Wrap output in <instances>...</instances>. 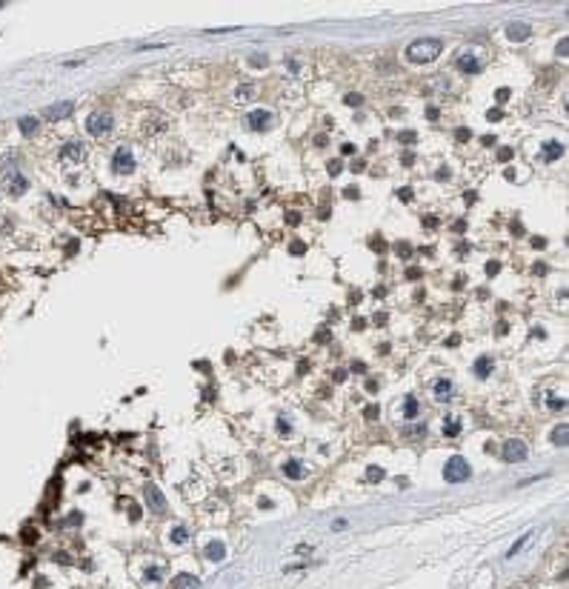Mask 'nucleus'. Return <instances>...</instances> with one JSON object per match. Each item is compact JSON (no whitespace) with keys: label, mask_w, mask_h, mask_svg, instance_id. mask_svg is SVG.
<instances>
[{"label":"nucleus","mask_w":569,"mask_h":589,"mask_svg":"<svg viewBox=\"0 0 569 589\" xmlns=\"http://www.w3.org/2000/svg\"><path fill=\"white\" fill-rule=\"evenodd\" d=\"M332 529H335V532L346 529V521H343V518H338V521H335V524H332Z\"/></svg>","instance_id":"nucleus-32"},{"label":"nucleus","mask_w":569,"mask_h":589,"mask_svg":"<svg viewBox=\"0 0 569 589\" xmlns=\"http://www.w3.org/2000/svg\"><path fill=\"white\" fill-rule=\"evenodd\" d=\"M529 538H532V532H529V535H524V538H518V544H515V546L509 549V552H506V558H515V555H518L521 549H524V546L529 544Z\"/></svg>","instance_id":"nucleus-25"},{"label":"nucleus","mask_w":569,"mask_h":589,"mask_svg":"<svg viewBox=\"0 0 569 589\" xmlns=\"http://www.w3.org/2000/svg\"><path fill=\"white\" fill-rule=\"evenodd\" d=\"M303 472H306V469H303V464H301V460H295V458L283 464V475H286L289 480H301Z\"/></svg>","instance_id":"nucleus-16"},{"label":"nucleus","mask_w":569,"mask_h":589,"mask_svg":"<svg viewBox=\"0 0 569 589\" xmlns=\"http://www.w3.org/2000/svg\"><path fill=\"white\" fill-rule=\"evenodd\" d=\"M83 155H86V146L80 143V140H69V143L60 149V158H63V160H72V163L83 160Z\"/></svg>","instance_id":"nucleus-11"},{"label":"nucleus","mask_w":569,"mask_h":589,"mask_svg":"<svg viewBox=\"0 0 569 589\" xmlns=\"http://www.w3.org/2000/svg\"><path fill=\"white\" fill-rule=\"evenodd\" d=\"M506 40H515V43H521V40H526V37H529V26H526V23H518V20H515V23H506Z\"/></svg>","instance_id":"nucleus-12"},{"label":"nucleus","mask_w":569,"mask_h":589,"mask_svg":"<svg viewBox=\"0 0 569 589\" xmlns=\"http://www.w3.org/2000/svg\"><path fill=\"white\" fill-rule=\"evenodd\" d=\"M469 475H472V469H469V464L461 455H452L443 464V480L447 483H463V480H469Z\"/></svg>","instance_id":"nucleus-3"},{"label":"nucleus","mask_w":569,"mask_h":589,"mask_svg":"<svg viewBox=\"0 0 569 589\" xmlns=\"http://www.w3.org/2000/svg\"><path fill=\"white\" fill-rule=\"evenodd\" d=\"M286 220H289V223H292V226H295V223H298V220H301V218H298V212H289V215H286Z\"/></svg>","instance_id":"nucleus-36"},{"label":"nucleus","mask_w":569,"mask_h":589,"mask_svg":"<svg viewBox=\"0 0 569 589\" xmlns=\"http://www.w3.org/2000/svg\"><path fill=\"white\" fill-rule=\"evenodd\" d=\"M346 103H352V106H358V103H360V95H349V97H346Z\"/></svg>","instance_id":"nucleus-39"},{"label":"nucleus","mask_w":569,"mask_h":589,"mask_svg":"<svg viewBox=\"0 0 569 589\" xmlns=\"http://www.w3.org/2000/svg\"><path fill=\"white\" fill-rule=\"evenodd\" d=\"M492 366H495V364H492V357H478V361H475V369H472V372H475V378H489V375H492Z\"/></svg>","instance_id":"nucleus-18"},{"label":"nucleus","mask_w":569,"mask_h":589,"mask_svg":"<svg viewBox=\"0 0 569 589\" xmlns=\"http://www.w3.org/2000/svg\"><path fill=\"white\" fill-rule=\"evenodd\" d=\"M315 341H317V343H320V341H329V332H326V329H324V332H317Z\"/></svg>","instance_id":"nucleus-40"},{"label":"nucleus","mask_w":569,"mask_h":589,"mask_svg":"<svg viewBox=\"0 0 569 589\" xmlns=\"http://www.w3.org/2000/svg\"><path fill=\"white\" fill-rule=\"evenodd\" d=\"M203 555L217 564V560H224V558H226V544H224V541H212V544H206Z\"/></svg>","instance_id":"nucleus-13"},{"label":"nucleus","mask_w":569,"mask_h":589,"mask_svg":"<svg viewBox=\"0 0 569 589\" xmlns=\"http://www.w3.org/2000/svg\"><path fill=\"white\" fill-rule=\"evenodd\" d=\"M186 541H189V529H186V526H183V524H180V526H175V529H172V544H186Z\"/></svg>","instance_id":"nucleus-23"},{"label":"nucleus","mask_w":569,"mask_h":589,"mask_svg":"<svg viewBox=\"0 0 569 589\" xmlns=\"http://www.w3.org/2000/svg\"><path fill=\"white\" fill-rule=\"evenodd\" d=\"M75 106L72 103H55V106H49V109L43 112V117L49 120V123H58V120H66V117H72Z\"/></svg>","instance_id":"nucleus-10"},{"label":"nucleus","mask_w":569,"mask_h":589,"mask_svg":"<svg viewBox=\"0 0 569 589\" xmlns=\"http://www.w3.org/2000/svg\"><path fill=\"white\" fill-rule=\"evenodd\" d=\"M366 418H369V421H375V418H378V406H369L366 409Z\"/></svg>","instance_id":"nucleus-34"},{"label":"nucleus","mask_w":569,"mask_h":589,"mask_svg":"<svg viewBox=\"0 0 569 589\" xmlns=\"http://www.w3.org/2000/svg\"><path fill=\"white\" fill-rule=\"evenodd\" d=\"M272 120H275V115L266 112V109H255V112H249V117H246V123L252 126L255 132H266L269 126H272Z\"/></svg>","instance_id":"nucleus-8"},{"label":"nucleus","mask_w":569,"mask_h":589,"mask_svg":"<svg viewBox=\"0 0 569 589\" xmlns=\"http://www.w3.org/2000/svg\"><path fill=\"white\" fill-rule=\"evenodd\" d=\"M278 432H281V435H289V432H292V423H289L283 415L278 418Z\"/></svg>","instance_id":"nucleus-28"},{"label":"nucleus","mask_w":569,"mask_h":589,"mask_svg":"<svg viewBox=\"0 0 569 589\" xmlns=\"http://www.w3.org/2000/svg\"><path fill=\"white\" fill-rule=\"evenodd\" d=\"M17 126H20L23 135H35L37 132V117H20V123Z\"/></svg>","instance_id":"nucleus-21"},{"label":"nucleus","mask_w":569,"mask_h":589,"mask_svg":"<svg viewBox=\"0 0 569 589\" xmlns=\"http://www.w3.org/2000/svg\"><path fill=\"white\" fill-rule=\"evenodd\" d=\"M498 269H501V266H498V263H495V261H492V263H489V266H486V272H489V275H498Z\"/></svg>","instance_id":"nucleus-37"},{"label":"nucleus","mask_w":569,"mask_h":589,"mask_svg":"<svg viewBox=\"0 0 569 589\" xmlns=\"http://www.w3.org/2000/svg\"><path fill=\"white\" fill-rule=\"evenodd\" d=\"M461 429H463V423L458 421V418H447V421H443V435L447 438H458Z\"/></svg>","instance_id":"nucleus-20"},{"label":"nucleus","mask_w":569,"mask_h":589,"mask_svg":"<svg viewBox=\"0 0 569 589\" xmlns=\"http://www.w3.org/2000/svg\"><path fill=\"white\" fill-rule=\"evenodd\" d=\"M452 380H447V378H440V380H435V386H432V392H435V398L438 400H449L452 398Z\"/></svg>","instance_id":"nucleus-15"},{"label":"nucleus","mask_w":569,"mask_h":589,"mask_svg":"<svg viewBox=\"0 0 569 589\" xmlns=\"http://www.w3.org/2000/svg\"><path fill=\"white\" fill-rule=\"evenodd\" d=\"M440 52H443V40L426 37V40H415L412 46H406V60L409 63H432Z\"/></svg>","instance_id":"nucleus-1"},{"label":"nucleus","mask_w":569,"mask_h":589,"mask_svg":"<svg viewBox=\"0 0 569 589\" xmlns=\"http://www.w3.org/2000/svg\"><path fill=\"white\" fill-rule=\"evenodd\" d=\"M409 252H412V249H409V243H401V246H398V255H401V258H406Z\"/></svg>","instance_id":"nucleus-31"},{"label":"nucleus","mask_w":569,"mask_h":589,"mask_svg":"<svg viewBox=\"0 0 569 589\" xmlns=\"http://www.w3.org/2000/svg\"><path fill=\"white\" fill-rule=\"evenodd\" d=\"M255 95V86H249V83H243V86L235 92V100H249V97Z\"/></svg>","instance_id":"nucleus-26"},{"label":"nucleus","mask_w":569,"mask_h":589,"mask_svg":"<svg viewBox=\"0 0 569 589\" xmlns=\"http://www.w3.org/2000/svg\"><path fill=\"white\" fill-rule=\"evenodd\" d=\"M563 155V143H558V140H547L543 143V160H558Z\"/></svg>","instance_id":"nucleus-19"},{"label":"nucleus","mask_w":569,"mask_h":589,"mask_svg":"<svg viewBox=\"0 0 569 589\" xmlns=\"http://www.w3.org/2000/svg\"><path fill=\"white\" fill-rule=\"evenodd\" d=\"M329 172H332V175H338V172H340V163H338V160H332V163H329Z\"/></svg>","instance_id":"nucleus-35"},{"label":"nucleus","mask_w":569,"mask_h":589,"mask_svg":"<svg viewBox=\"0 0 569 589\" xmlns=\"http://www.w3.org/2000/svg\"><path fill=\"white\" fill-rule=\"evenodd\" d=\"M509 97V89H498V100H506Z\"/></svg>","instance_id":"nucleus-38"},{"label":"nucleus","mask_w":569,"mask_h":589,"mask_svg":"<svg viewBox=\"0 0 569 589\" xmlns=\"http://www.w3.org/2000/svg\"><path fill=\"white\" fill-rule=\"evenodd\" d=\"M172 589H201V581H197L195 575H175L172 578Z\"/></svg>","instance_id":"nucleus-14"},{"label":"nucleus","mask_w":569,"mask_h":589,"mask_svg":"<svg viewBox=\"0 0 569 589\" xmlns=\"http://www.w3.org/2000/svg\"><path fill=\"white\" fill-rule=\"evenodd\" d=\"M401 415H404L406 421H415V418L420 415V403H418V398H412V395H409V398H404V409H401Z\"/></svg>","instance_id":"nucleus-17"},{"label":"nucleus","mask_w":569,"mask_h":589,"mask_svg":"<svg viewBox=\"0 0 569 589\" xmlns=\"http://www.w3.org/2000/svg\"><path fill=\"white\" fill-rule=\"evenodd\" d=\"M469 138V129H458V140H466Z\"/></svg>","instance_id":"nucleus-42"},{"label":"nucleus","mask_w":569,"mask_h":589,"mask_svg":"<svg viewBox=\"0 0 569 589\" xmlns=\"http://www.w3.org/2000/svg\"><path fill=\"white\" fill-rule=\"evenodd\" d=\"M112 126H115V115L106 112V109H97V112H92V115L86 117V132L92 135V138H103V135H109Z\"/></svg>","instance_id":"nucleus-2"},{"label":"nucleus","mask_w":569,"mask_h":589,"mask_svg":"<svg viewBox=\"0 0 569 589\" xmlns=\"http://www.w3.org/2000/svg\"><path fill=\"white\" fill-rule=\"evenodd\" d=\"M26 189H29V181H26L20 172H9V175H6V192H9V195L20 197Z\"/></svg>","instance_id":"nucleus-9"},{"label":"nucleus","mask_w":569,"mask_h":589,"mask_svg":"<svg viewBox=\"0 0 569 589\" xmlns=\"http://www.w3.org/2000/svg\"><path fill=\"white\" fill-rule=\"evenodd\" d=\"M143 495H146V503H149V509H152V512H158V515H163V512H166V498H163V492H160L155 483H146V486H143Z\"/></svg>","instance_id":"nucleus-6"},{"label":"nucleus","mask_w":569,"mask_h":589,"mask_svg":"<svg viewBox=\"0 0 569 589\" xmlns=\"http://www.w3.org/2000/svg\"><path fill=\"white\" fill-rule=\"evenodd\" d=\"M566 406V400L563 398H549V409H563Z\"/></svg>","instance_id":"nucleus-30"},{"label":"nucleus","mask_w":569,"mask_h":589,"mask_svg":"<svg viewBox=\"0 0 569 589\" xmlns=\"http://www.w3.org/2000/svg\"><path fill=\"white\" fill-rule=\"evenodd\" d=\"M398 140H401V143H415V140H418V135L406 129V132H401V135H398Z\"/></svg>","instance_id":"nucleus-29"},{"label":"nucleus","mask_w":569,"mask_h":589,"mask_svg":"<svg viewBox=\"0 0 569 589\" xmlns=\"http://www.w3.org/2000/svg\"><path fill=\"white\" fill-rule=\"evenodd\" d=\"M455 69L463 74H478L483 69V60L478 58L475 52H458L455 55Z\"/></svg>","instance_id":"nucleus-4"},{"label":"nucleus","mask_w":569,"mask_h":589,"mask_svg":"<svg viewBox=\"0 0 569 589\" xmlns=\"http://www.w3.org/2000/svg\"><path fill=\"white\" fill-rule=\"evenodd\" d=\"M366 475H369V480H375V483H378V480H383V469H381V466H369Z\"/></svg>","instance_id":"nucleus-27"},{"label":"nucleus","mask_w":569,"mask_h":589,"mask_svg":"<svg viewBox=\"0 0 569 589\" xmlns=\"http://www.w3.org/2000/svg\"><path fill=\"white\" fill-rule=\"evenodd\" d=\"M163 572H166V567H149V569H143V578L146 581H163Z\"/></svg>","instance_id":"nucleus-22"},{"label":"nucleus","mask_w":569,"mask_h":589,"mask_svg":"<svg viewBox=\"0 0 569 589\" xmlns=\"http://www.w3.org/2000/svg\"><path fill=\"white\" fill-rule=\"evenodd\" d=\"M498 158H501V160H512V149H501V152H498Z\"/></svg>","instance_id":"nucleus-33"},{"label":"nucleus","mask_w":569,"mask_h":589,"mask_svg":"<svg viewBox=\"0 0 569 589\" xmlns=\"http://www.w3.org/2000/svg\"><path fill=\"white\" fill-rule=\"evenodd\" d=\"M112 169H115L117 175H132V172H135V155H132L129 149H117L115 158H112Z\"/></svg>","instance_id":"nucleus-5"},{"label":"nucleus","mask_w":569,"mask_h":589,"mask_svg":"<svg viewBox=\"0 0 569 589\" xmlns=\"http://www.w3.org/2000/svg\"><path fill=\"white\" fill-rule=\"evenodd\" d=\"M424 223H426V229H435V226H438V220H435V218H426Z\"/></svg>","instance_id":"nucleus-41"},{"label":"nucleus","mask_w":569,"mask_h":589,"mask_svg":"<svg viewBox=\"0 0 569 589\" xmlns=\"http://www.w3.org/2000/svg\"><path fill=\"white\" fill-rule=\"evenodd\" d=\"M552 444L555 446H566V426H555V432H552Z\"/></svg>","instance_id":"nucleus-24"},{"label":"nucleus","mask_w":569,"mask_h":589,"mask_svg":"<svg viewBox=\"0 0 569 589\" xmlns=\"http://www.w3.org/2000/svg\"><path fill=\"white\" fill-rule=\"evenodd\" d=\"M504 458L509 460V464H521V460H526V444L524 441H518V438H509L504 444Z\"/></svg>","instance_id":"nucleus-7"}]
</instances>
